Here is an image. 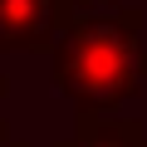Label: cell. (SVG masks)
<instances>
[{
	"instance_id": "4",
	"label": "cell",
	"mask_w": 147,
	"mask_h": 147,
	"mask_svg": "<svg viewBox=\"0 0 147 147\" xmlns=\"http://www.w3.org/2000/svg\"><path fill=\"white\" fill-rule=\"evenodd\" d=\"M69 5H74V15H84V10H108L118 0H69Z\"/></svg>"
},
{
	"instance_id": "5",
	"label": "cell",
	"mask_w": 147,
	"mask_h": 147,
	"mask_svg": "<svg viewBox=\"0 0 147 147\" xmlns=\"http://www.w3.org/2000/svg\"><path fill=\"white\" fill-rule=\"evenodd\" d=\"M5 93H10V79H5V74H0V98H5Z\"/></svg>"
},
{
	"instance_id": "3",
	"label": "cell",
	"mask_w": 147,
	"mask_h": 147,
	"mask_svg": "<svg viewBox=\"0 0 147 147\" xmlns=\"http://www.w3.org/2000/svg\"><path fill=\"white\" fill-rule=\"evenodd\" d=\"M147 132L132 118L113 113H74V137H59L54 147H142Z\"/></svg>"
},
{
	"instance_id": "6",
	"label": "cell",
	"mask_w": 147,
	"mask_h": 147,
	"mask_svg": "<svg viewBox=\"0 0 147 147\" xmlns=\"http://www.w3.org/2000/svg\"><path fill=\"white\" fill-rule=\"evenodd\" d=\"M5 147H30V142H20V137H5Z\"/></svg>"
},
{
	"instance_id": "1",
	"label": "cell",
	"mask_w": 147,
	"mask_h": 147,
	"mask_svg": "<svg viewBox=\"0 0 147 147\" xmlns=\"http://www.w3.org/2000/svg\"><path fill=\"white\" fill-rule=\"evenodd\" d=\"M142 5L84 10L49 44V79L74 113H113L142 93Z\"/></svg>"
},
{
	"instance_id": "9",
	"label": "cell",
	"mask_w": 147,
	"mask_h": 147,
	"mask_svg": "<svg viewBox=\"0 0 147 147\" xmlns=\"http://www.w3.org/2000/svg\"><path fill=\"white\" fill-rule=\"evenodd\" d=\"M142 147H147V142H142Z\"/></svg>"
},
{
	"instance_id": "7",
	"label": "cell",
	"mask_w": 147,
	"mask_h": 147,
	"mask_svg": "<svg viewBox=\"0 0 147 147\" xmlns=\"http://www.w3.org/2000/svg\"><path fill=\"white\" fill-rule=\"evenodd\" d=\"M0 137H10V123H5V118H0Z\"/></svg>"
},
{
	"instance_id": "8",
	"label": "cell",
	"mask_w": 147,
	"mask_h": 147,
	"mask_svg": "<svg viewBox=\"0 0 147 147\" xmlns=\"http://www.w3.org/2000/svg\"><path fill=\"white\" fill-rule=\"evenodd\" d=\"M0 147H5V137H0Z\"/></svg>"
},
{
	"instance_id": "2",
	"label": "cell",
	"mask_w": 147,
	"mask_h": 147,
	"mask_svg": "<svg viewBox=\"0 0 147 147\" xmlns=\"http://www.w3.org/2000/svg\"><path fill=\"white\" fill-rule=\"evenodd\" d=\"M74 20L69 0H0V54H39Z\"/></svg>"
}]
</instances>
